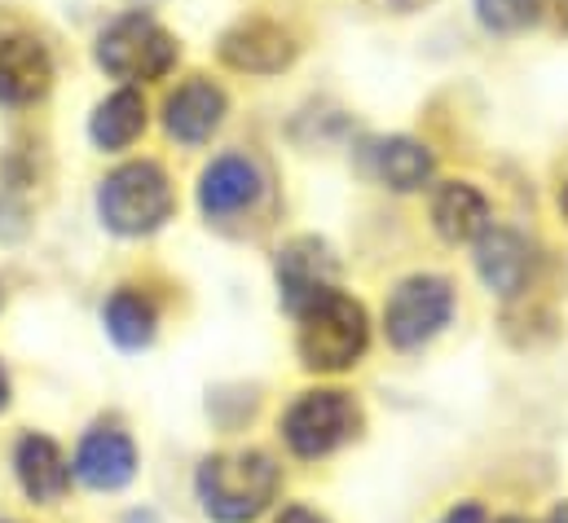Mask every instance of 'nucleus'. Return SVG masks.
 <instances>
[{
  "label": "nucleus",
  "instance_id": "3",
  "mask_svg": "<svg viewBox=\"0 0 568 523\" xmlns=\"http://www.w3.org/2000/svg\"><path fill=\"white\" fill-rule=\"evenodd\" d=\"M98 216L120 238H145L172 216V181L159 163L133 158L102 176L98 185Z\"/></svg>",
  "mask_w": 568,
  "mask_h": 523
},
{
  "label": "nucleus",
  "instance_id": "4",
  "mask_svg": "<svg viewBox=\"0 0 568 523\" xmlns=\"http://www.w3.org/2000/svg\"><path fill=\"white\" fill-rule=\"evenodd\" d=\"M362 431V404L339 388H313L300 392L283 413V440L286 449L304 462L331 458Z\"/></svg>",
  "mask_w": 568,
  "mask_h": 523
},
{
  "label": "nucleus",
  "instance_id": "23",
  "mask_svg": "<svg viewBox=\"0 0 568 523\" xmlns=\"http://www.w3.org/2000/svg\"><path fill=\"white\" fill-rule=\"evenodd\" d=\"M120 523H163V520H159L150 506H138V511H129V515H124Z\"/></svg>",
  "mask_w": 568,
  "mask_h": 523
},
{
  "label": "nucleus",
  "instance_id": "16",
  "mask_svg": "<svg viewBox=\"0 0 568 523\" xmlns=\"http://www.w3.org/2000/svg\"><path fill=\"white\" fill-rule=\"evenodd\" d=\"M432 225L445 243H476L489 229V198L467 181H445L432 198Z\"/></svg>",
  "mask_w": 568,
  "mask_h": 523
},
{
  "label": "nucleus",
  "instance_id": "27",
  "mask_svg": "<svg viewBox=\"0 0 568 523\" xmlns=\"http://www.w3.org/2000/svg\"><path fill=\"white\" fill-rule=\"evenodd\" d=\"M0 308H4V286H0Z\"/></svg>",
  "mask_w": 568,
  "mask_h": 523
},
{
  "label": "nucleus",
  "instance_id": "6",
  "mask_svg": "<svg viewBox=\"0 0 568 523\" xmlns=\"http://www.w3.org/2000/svg\"><path fill=\"white\" fill-rule=\"evenodd\" d=\"M176 62V40L150 18V13H124L98 35V66L115 80H159Z\"/></svg>",
  "mask_w": 568,
  "mask_h": 523
},
{
  "label": "nucleus",
  "instance_id": "17",
  "mask_svg": "<svg viewBox=\"0 0 568 523\" xmlns=\"http://www.w3.org/2000/svg\"><path fill=\"white\" fill-rule=\"evenodd\" d=\"M102 326H106V335H111L115 348L142 352V348L154 343V335H159V308H154V299L142 295V290L120 286L106 299V308H102Z\"/></svg>",
  "mask_w": 568,
  "mask_h": 523
},
{
  "label": "nucleus",
  "instance_id": "19",
  "mask_svg": "<svg viewBox=\"0 0 568 523\" xmlns=\"http://www.w3.org/2000/svg\"><path fill=\"white\" fill-rule=\"evenodd\" d=\"M476 22L494 35H516L529 31L542 18V0H471Z\"/></svg>",
  "mask_w": 568,
  "mask_h": 523
},
{
  "label": "nucleus",
  "instance_id": "13",
  "mask_svg": "<svg viewBox=\"0 0 568 523\" xmlns=\"http://www.w3.org/2000/svg\"><path fill=\"white\" fill-rule=\"evenodd\" d=\"M362 167L379 185H388L397 194H415V189H424L427 181H432L436 158H432V150H427L424 141H415V136H375V141L362 145Z\"/></svg>",
  "mask_w": 568,
  "mask_h": 523
},
{
  "label": "nucleus",
  "instance_id": "8",
  "mask_svg": "<svg viewBox=\"0 0 568 523\" xmlns=\"http://www.w3.org/2000/svg\"><path fill=\"white\" fill-rule=\"evenodd\" d=\"M9 466H13V484L22 489V498L31 506H58V502H67V493L75 484L71 480V458L44 431H22L13 440Z\"/></svg>",
  "mask_w": 568,
  "mask_h": 523
},
{
  "label": "nucleus",
  "instance_id": "11",
  "mask_svg": "<svg viewBox=\"0 0 568 523\" xmlns=\"http://www.w3.org/2000/svg\"><path fill=\"white\" fill-rule=\"evenodd\" d=\"M225 111H230L225 93H221L212 80L194 75V80H185V84L163 102V132H168L172 141H181V145H203L212 132L225 124Z\"/></svg>",
  "mask_w": 568,
  "mask_h": 523
},
{
  "label": "nucleus",
  "instance_id": "7",
  "mask_svg": "<svg viewBox=\"0 0 568 523\" xmlns=\"http://www.w3.org/2000/svg\"><path fill=\"white\" fill-rule=\"evenodd\" d=\"M138 466H142L138 440L120 418L93 422L71 453V480L89 493H124L138 480Z\"/></svg>",
  "mask_w": 568,
  "mask_h": 523
},
{
  "label": "nucleus",
  "instance_id": "5",
  "mask_svg": "<svg viewBox=\"0 0 568 523\" xmlns=\"http://www.w3.org/2000/svg\"><path fill=\"white\" fill-rule=\"evenodd\" d=\"M454 317V286L436 273H415L397 281L384 304V335L397 352H419Z\"/></svg>",
  "mask_w": 568,
  "mask_h": 523
},
{
  "label": "nucleus",
  "instance_id": "26",
  "mask_svg": "<svg viewBox=\"0 0 568 523\" xmlns=\"http://www.w3.org/2000/svg\"><path fill=\"white\" fill-rule=\"evenodd\" d=\"M494 523H529V520H520V515H503V520H494Z\"/></svg>",
  "mask_w": 568,
  "mask_h": 523
},
{
  "label": "nucleus",
  "instance_id": "21",
  "mask_svg": "<svg viewBox=\"0 0 568 523\" xmlns=\"http://www.w3.org/2000/svg\"><path fill=\"white\" fill-rule=\"evenodd\" d=\"M274 523H326V520H322L317 511H308V506L295 502V506H283V515H278Z\"/></svg>",
  "mask_w": 568,
  "mask_h": 523
},
{
  "label": "nucleus",
  "instance_id": "20",
  "mask_svg": "<svg viewBox=\"0 0 568 523\" xmlns=\"http://www.w3.org/2000/svg\"><path fill=\"white\" fill-rule=\"evenodd\" d=\"M440 523H489V515H485L480 502H458V506H449L440 515Z\"/></svg>",
  "mask_w": 568,
  "mask_h": 523
},
{
  "label": "nucleus",
  "instance_id": "18",
  "mask_svg": "<svg viewBox=\"0 0 568 523\" xmlns=\"http://www.w3.org/2000/svg\"><path fill=\"white\" fill-rule=\"evenodd\" d=\"M142 132H145V98L138 89L111 93L93 111V120H89V136H93L98 150H129Z\"/></svg>",
  "mask_w": 568,
  "mask_h": 523
},
{
  "label": "nucleus",
  "instance_id": "22",
  "mask_svg": "<svg viewBox=\"0 0 568 523\" xmlns=\"http://www.w3.org/2000/svg\"><path fill=\"white\" fill-rule=\"evenodd\" d=\"M9 400H13V379H9V370H4V361H0V413L9 409Z\"/></svg>",
  "mask_w": 568,
  "mask_h": 523
},
{
  "label": "nucleus",
  "instance_id": "14",
  "mask_svg": "<svg viewBox=\"0 0 568 523\" xmlns=\"http://www.w3.org/2000/svg\"><path fill=\"white\" fill-rule=\"evenodd\" d=\"M261 198V172L243 154H221L199 181V207L207 221H230Z\"/></svg>",
  "mask_w": 568,
  "mask_h": 523
},
{
  "label": "nucleus",
  "instance_id": "15",
  "mask_svg": "<svg viewBox=\"0 0 568 523\" xmlns=\"http://www.w3.org/2000/svg\"><path fill=\"white\" fill-rule=\"evenodd\" d=\"M476 273H480V281H485L494 295L516 299V295L525 290L529 273H534V252H529V243H525L520 234L489 225V229L476 238Z\"/></svg>",
  "mask_w": 568,
  "mask_h": 523
},
{
  "label": "nucleus",
  "instance_id": "28",
  "mask_svg": "<svg viewBox=\"0 0 568 523\" xmlns=\"http://www.w3.org/2000/svg\"><path fill=\"white\" fill-rule=\"evenodd\" d=\"M0 523H18V520H0Z\"/></svg>",
  "mask_w": 568,
  "mask_h": 523
},
{
  "label": "nucleus",
  "instance_id": "24",
  "mask_svg": "<svg viewBox=\"0 0 568 523\" xmlns=\"http://www.w3.org/2000/svg\"><path fill=\"white\" fill-rule=\"evenodd\" d=\"M547 523H568V502H556L551 515H547Z\"/></svg>",
  "mask_w": 568,
  "mask_h": 523
},
{
  "label": "nucleus",
  "instance_id": "1",
  "mask_svg": "<svg viewBox=\"0 0 568 523\" xmlns=\"http://www.w3.org/2000/svg\"><path fill=\"white\" fill-rule=\"evenodd\" d=\"M283 471L265 449L207 453L194 466V502L212 523H256L278 498Z\"/></svg>",
  "mask_w": 568,
  "mask_h": 523
},
{
  "label": "nucleus",
  "instance_id": "2",
  "mask_svg": "<svg viewBox=\"0 0 568 523\" xmlns=\"http://www.w3.org/2000/svg\"><path fill=\"white\" fill-rule=\"evenodd\" d=\"M295 321H300L295 352H300V366L313 375H344L371 348V317L344 290L317 295Z\"/></svg>",
  "mask_w": 568,
  "mask_h": 523
},
{
  "label": "nucleus",
  "instance_id": "12",
  "mask_svg": "<svg viewBox=\"0 0 568 523\" xmlns=\"http://www.w3.org/2000/svg\"><path fill=\"white\" fill-rule=\"evenodd\" d=\"M53 84V58L36 35H4L0 40V102L31 106Z\"/></svg>",
  "mask_w": 568,
  "mask_h": 523
},
{
  "label": "nucleus",
  "instance_id": "9",
  "mask_svg": "<svg viewBox=\"0 0 568 523\" xmlns=\"http://www.w3.org/2000/svg\"><path fill=\"white\" fill-rule=\"evenodd\" d=\"M221 62L243 75H278L295 62L300 44L274 18H243L221 35Z\"/></svg>",
  "mask_w": 568,
  "mask_h": 523
},
{
  "label": "nucleus",
  "instance_id": "25",
  "mask_svg": "<svg viewBox=\"0 0 568 523\" xmlns=\"http://www.w3.org/2000/svg\"><path fill=\"white\" fill-rule=\"evenodd\" d=\"M560 212H565V221H568V185L560 189Z\"/></svg>",
  "mask_w": 568,
  "mask_h": 523
},
{
  "label": "nucleus",
  "instance_id": "10",
  "mask_svg": "<svg viewBox=\"0 0 568 523\" xmlns=\"http://www.w3.org/2000/svg\"><path fill=\"white\" fill-rule=\"evenodd\" d=\"M335 273L339 260L322 238H291L278 252V295H283L286 312H304L317 295L335 290Z\"/></svg>",
  "mask_w": 568,
  "mask_h": 523
}]
</instances>
